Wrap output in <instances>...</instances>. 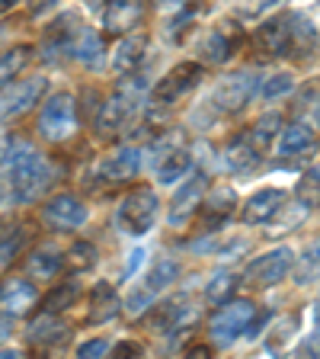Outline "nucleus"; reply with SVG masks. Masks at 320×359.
<instances>
[{
    "mask_svg": "<svg viewBox=\"0 0 320 359\" xmlns=\"http://www.w3.org/2000/svg\"><path fill=\"white\" fill-rule=\"evenodd\" d=\"M52 161L39 154L36 148H29V144H20L0 164V202H13V205L36 202L45 189L52 187Z\"/></svg>",
    "mask_w": 320,
    "mask_h": 359,
    "instance_id": "1",
    "label": "nucleus"
},
{
    "mask_svg": "<svg viewBox=\"0 0 320 359\" xmlns=\"http://www.w3.org/2000/svg\"><path fill=\"white\" fill-rule=\"evenodd\" d=\"M157 193L151 187H134L125 193V199L119 202L116 209V228L128 238H141V234L151 231V224L157 222Z\"/></svg>",
    "mask_w": 320,
    "mask_h": 359,
    "instance_id": "2",
    "label": "nucleus"
},
{
    "mask_svg": "<svg viewBox=\"0 0 320 359\" xmlns=\"http://www.w3.org/2000/svg\"><path fill=\"white\" fill-rule=\"evenodd\" d=\"M77 132V100L71 93H52L39 112V135L45 142H67Z\"/></svg>",
    "mask_w": 320,
    "mask_h": 359,
    "instance_id": "3",
    "label": "nucleus"
},
{
    "mask_svg": "<svg viewBox=\"0 0 320 359\" xmlns=\"http://www.w3.org/2000/svg\"><path fill=\"white\" fill-rule=\"evenodd\" d=\"M176 276H179V263H176V260H170V257L157 260L154 266L148 269V276L138 279V285L128 292L125 308H128L132 314L148 311V308L154 305V302L167 292V285H173V279H176Z\"/></svg>",
    "mask_w": 320,
    "mask_h": 359,
    "instance_id": "4",
    "label": "nucleus"
},
{
    "mask_svg": "<svg viewBox=\"0 0 320 359\" xmlns=\"http://www.w3.org/2000/svg\"><path fill=\"white\" fill-rule=\"evenodd\" d=\"M256 90H260V77H256L253 71H237V74L224 77V81L218 83L205 106L211 109V116H231V112L244 109V106L253 100Z\"/></svg>",
    "mask_w": 320,
    "mask_h": 359,
    "instance_id": "5",
    "label": "nucleus"
},
{
    "mask_svg": "<svg viewBox=\"0 0 320 359\" xmlns=\"http://www.w3.org/2000/svg\"><path fill=\"white\" fill-rule=\"evenodd\" d=\"M253 318H256V305L250 299H234V302H228V305H221L211 314V324H209L215 346L228 350L237 337H244L246 324L253 321Z\"/></svg>",
    "mask_w": 320,
    "mask_h": 359,
    "instance_id": "6",
    "label": "nucleus"
},
{
    "mask_svg": "<svg viewBox=\"0 0 320 359\" xmlns=\"http://www.w3.org/2000/svg\"><path fill=\"white\" fill-rule=\"evenodd\" d=\"M202 81H205V67L202 65H195V61L176 65L170 74L154 87V93H151V109H167V106L179 103V100L189 97Z\"/></svg>",
    "mask_w": 320,
    "mask_h": 359,
    "instance_id": "7",
    "label": "nucleus"
},
{
    "mask_svg": "<svg viewBox=\"0 0 320 359\" xmlns=\"http://www.w3.org/2000/svg\"><path fill=\"white\" fill-rule=\"evenodd\" d=\"M291 22H295L291 10H282V13L269 16L266 22H260V29H253L256 55H263V58H288Z\"/></svg>",
    "mask_w": 320,
    "mask_h": 359,
    "instance_id": "8",
    "label": "nucleus"
},
{
    "mask_svg": "<svg viewBox=\"0 0 320 359\" xmlns=\"http://www.w3.org/2000/svg\"><path fill=\"white\" fill-rule=\"evenodd\" d=\"M291 263H295V250L291 247H276V250L250 260V266L244 269V279L250 285H256V289H269V285H279L288 276Z\"/></svg>",
    "mask_w": 320,
    "mask_h": 359,
    "instance_id": "9",
    "label": "nucleus"
},
{
    "mask_svg": "<svg viewBox=\"0 0 320 359\" xmlns=\"http://www.w3.org/2000/svg\"><path fill=\"white\" fill-rule=\"evenodd\" d=\"M141 90H144V83H122L119 93H112V97L106 100V106L99 109V116H97L99 135L119 132V128L132 119L134 109H138V100H141Z\"/></svg>",
    "mask_w": 320,
    "mask_h": 359,
    "instance_id": "10",
    "label": "nucleus"
},
{
    "mask_svg": "<svg viewBox=\"0 0 320 359\" xmlns=\"http://www.w3.org/2000/svg\"><path fill=\"white\" fill-rule=\"evenodd\" d=\"M48 81L45 77H29V81H16L0 93V122H16L22 119L39 100L45 97Z\"/></svg>",
    "mask_w": 320,
    "mask_h": 359,
    "instance_id": "11",
    "label": "nucleus"
},
{
    "mask_svg": "<svg viewBox=\"0 0 320 359\" xmlns=\"http://www.w3.org/2000/svg\"><path fill=\"white\" fill-rule=\"evenodd\" d=\"M138 170H141V151L125 144V148L99 157L97 167H93V177H97L99 183H125V180H132Z\"/></svg>",
    "mask_w": 320,
    "mask_h": 359,
    "instance_id": "12",
    "label": "nucleus"
},
{
    "mask_svg": "<svg viewBox=\"0 0 320 359\" xmlns=\"http://www.w3.org/2000/svg\"><path fill=\"white\" fill-rule=\"evenodd\" d=\"M87 215H90L87 205L71 193H61V196H55V199H48L42 209L45 224L55 228V231H74V228H81V224L87 222Z\"/></svg>",
    "mask_w": 320,
    "mask_h": 359,
    "instance_id": "13",
    "label": "nucleus"
},
{
    "mask_svg": "<svg viewBox=\"0 0 320 359\" xmlns=\"http://www.w3.org/2000/svg\"><path fill=\"white\" fill-rule=\"evenodd\" d=\"M205 189H209V180H205V173H195L193 180H186V183L176 189V196L170 199V212H167L170 224H183L186 218H193V212L202 205V196H205Z\"/></svg>",
    "mask_w": 320,
    "mask_h": 359,
    "instance_id": "14",
    "label": "nucleus"
},
{
    "mask_svg": "<svg viewBox=\"0 0 320 359\" xmlns=\"http://www.w3.org/2000/svg\"><path fill=\"white\" fill-rule=\"evenodd\" d=\"M317 151V135L305 126V122H291L279 132V157H295V161H311Z\"/></svg>",
    "mask_w": 320,
    "mask_h": 359,
    "instance_id": "15",
    "label": "nucleus"
},
{
    "mask_svg": "<svg viewBox=\"0 0 320 359\" xmlns=\"http://www.w3.org/2000/svg\"><path fill=\"white\" fill-rule=\"evenodd\" d=\"M285 189H260V193H253L250 199L244 202V209H240V218H244L246 224H269L272 218H276V212L285 205Z\"/></svg>",
    "mask_w": 320,
    "mask_h": 359,
    "instance_id": "16",
    "label": "nucleus"
},
{
    "mask_svg": "<svg viewBox=\"0 0 320 359\" xmlns=\"http://www.w3.org/2000/svg\"><path fill=\"white\" fill-rule=\"evenodd\" d=\"M237 45H240V32H234L231 26H221V29L215 26V29L205 32V39L199 45V55L205 61H211V65H224V61L234 58Z\"/></svg>",
    "mask_w": 320,
    "mask_h": 359,
    "instance_id": "17",
    "label": "nucleus"
},
{
    "mask_svg": "<svg viewBox=\"0 0 320 359\" xmlns=\"http://www.w3.org/2000/svg\"><path fill=\"white\" fill-rule=\"evenodd\" d=\"M36 302H39V289L32 283H26V279H10V283L0 285V311L10 314V318L32 311Z\"/></svg>",
    "mask_w": 320,
    "mask_h": 359,
    "instance_id": "18",
    "label": "nucleus"
},
{
    "mask_svg": "<svg viewBox=\"0 0 320 359\" xmlns=\"http://www.w3.org/2000/svg\"><path fill=\"white\" fill-rule=\"evenodd\" d=\"M144 16V7L134 0H119V4H106L103 10V26L112 36H128L132 29H138V22Z\"/></svg>",
    "mask_w": 320,
    "mask_h": 359,
    "instance_id": "19",
    "label": "nucleus"
},
{
    "mask_svg": "<svg viewBox=\"0 0 320 359\" xmlns=\"http://www.w3.org/2000/svg\"><path fill=\"white\" fill-rule=\"evenodd\" d=\"M202 218H205V234L209 238H215L218 228H221L228 218H231V209H237V193H234L231 187H218L215 193H211V199L205 202V205H199Z\"/></svg>",
    "mask_w": 320,
    "mask_h": 359,
    "instance_id": "20",
    "label": "nucleus"
},
{
    "mask_svg": "<svg viewBox=\"0 0 320 359\" xmlns=\"http://www.w3.org/2000/svg\"><path fill=\"white\" fill-rule=\"evenodd\" d=\"M144 48H148V39L144 36H125L116 45V52H112V71L119 77L134 74L144 61Z\"/></svg>",
    "mask_w": 320,
    "mask_h": 359,
    "instance_id": "21",
    "label": "nucleus"
},
{
    "mask_svg": "<svg viewBox=\"0 0 320 359\" xmlns=\"http://www.w3.org/2000/svg\"><path fill=\"white\" fill-rule=\"evenodd\" d=\"M122 302H119V292L112 289L109 283H97L93 285V292H90V314L87 321L90 324H106L112 321L116 314H119Z\"/></svg>",
    "mask_w": 320,
    "mask_h": 359,
    "instance_id": "22",
    "label": "nucleus"
},
{
    "mask_svg": "<svg viewBox=\"0 0 320 359\" xmlns=\"http://www.w3.org/2000/svg\"><path fill=\"white\" fill-rule=\"evenodd\" d=\"M320 45V32L305 13H295L291 22V45H288V58H311Z\"/></svg>",
    "mask_w": 320,
    "mask_h": 359,
    "instance_id": "23",
    "label": "nucleus"
},
{
    "mask_svg": "<svg viewBox=\"0 0 320 359\" xmlns=\"http://www.w3.org/2000/svg\"><path fill=\"white\" fill-rule=\"evenodd\" d=\"M71 55H77V61H81V65L99 71V67H103V55H106L99 32L90 29V26H83V29L77 32V39H74V48H71Z\"/></svg>",
    "mask_w": 320,
    "mask_h": 359,
    "instance_id": "24",
    "label": "nucleus"
},
{
    "mask_svg": "<svg viewBox=\"0 0 320 359\" xmlns=\"http://www.w3.org/2000/svg\"><path fill=\"white\" fill-rule=\"evenodd\" d=\"M263 164V157L250 148L246 135H237L228 148H224V167H231L234 173H253Z\"/></svg>",
    "mask_w": 320,
    "mask_h": 359,
    "instance_id": "25",
    "label": "nucleus"
},
{
    "mask_svg": "<svg viewBox=\"0 0 320 359\" xmlns=\"http://www.w3.org/2000/svg\"><path fill=\"white\" fill-rule=\"evenodd\" d=\"M279 126H282V116H279V112H269V116L256 119L253 126L244 132L246 142H250V148H253L260 157H266V151H269V144H272V138L279 135Z\"/></svg>",
    "mask_w": 320,
    "mask_h": 359,
    "instance_id": "26",
    "label": "nucleus"
},
{
    "mask_svg": "<svg viewBox=\"0 0 320 359\" xmlns=\"http://www.w3.org/2000/svg\"><path fill=\"white\" fill-rule=\"evenodd\" d=\"M61 266H64V250H58V247H52V244L39 247L36 254L29 257V263H26L32 279H48V276H55Z\"/></svg>",
    "mask_w": 320,
    "mask_h": 359,
    "instance_id": "27",
    "label": "nucleus"
},
{
    "mask_svg": "<svg viewBox=\"0 0 320 359\" xmlns=\"http://www.w3.org/2000/svg\"><path fill=\"white\" fill-rule=\"evenodd\" d=\"M77 295H81V283H77V279H64V283H58L42 299V314H52V318H55L58 311H64V308L74 305Z\"/></svg>",
    "mask_w": 320,
    "mask_h": 359,
    "instance_id": "28",
    "label": "nucleus"
},
{
    "mask_svg": "<svg viewBox=\"0 0 320 359\" xmlns=\"http://www.w3.org/2000/svg\"><path fill=\"white\" fill-rule=\"evenodd\" d=\"M320 279V238L311 241V244L301 250V257L295 260V283L298 285H307Z\"/></svg>",
    "mask_w": 320,
    "mask_h": 359,
    "instance_id": "29",
    "label": "nucleus"
},
{
    "mask_svg": "<svg viewBox=\"0 0 320 359\" xmlns=\"http://www.w3.org/2000/svg\"><path fill=\"white\" fill-rule=\"evenodd\" d=\"M29 58H32L29 45H20V48H10L7 55H0V87H10L13 77L29 65Z\"/></svg>",
    "mask_w": 320,
    "mask_h": 359,
    "instance_id": "30",
    "label": "nucleus"
},
{
    "mask_svg": "<svg viewBox=\"0 0 320 359\" xmlns=\"http://www.w3.org/2000/svg\"><path fill=\"white\" fill-rule=\"evenodd\" d=\"M189 170H193V154H189V151H170L164 164L157 167V180H160V183H176V180L186 177Z\"/></svg>",
    "mask_w": 320,
    "mask_h": 359,
    "instance_id": "31",
    "label": "nucleus"
},
{
    "mask_svg": "<svg viewBox=\"0 0 320 359\" xmlns=\"http://www.w3.org/2000/svg\"><path fill=\"white\" fill-rule=\"evenodd\" d=\"M237 283H240L237 273H218L209 283V289H205V299H209L211 305H228V302H234Z\"/></svg>",
    "mask_w": 320,
    "mask_h": 359,
    "instance_id": "32",
    "label": "nucleus"
},
{
    "mask_svg": "<svg viewBox=\"0 0 320 359\" xmlns=\"http://www.w3.org/2000/svg\"><path fill=\"white\" fill-rule=\"evenodd\" d=\"M298 205L301 209H307V212H314V209H320V167H311V170L301 177V183H298Z\"/></svg>",
    "mask_w": 320,
    "mask_h": 359,
    "instance_id": "33",
    "label": "nucleus"
},
{
    "mask_svg": "<svg viewBox=\"0 0 320 359\" xmlns=\"http://www.w3.org/2000/svg\"><path fill=\"white\" fill-rule=\"evenodd\" d=\"M301 318L298 314H285V318H279L276 324H272V337H269V344H272V353H282L285 346L291 344V334L298 330Z\"/></svg>",
    "mask_w": 320,
    "mask_h": 359,
    "instance_id": "34",
    "label": "nucleus"
},
{
    "mask_svg": "<svg viewBox=\"0 0 320 359\" xmlns=\"http://www.w3.org/2000/svg\"><path fill=\"white\" fill-rule=\"evenodd\" d=\"M64 263L71 269H90L97 263V247L90 244V241H77V244L64 254Z\"/></svg>",
    "mask_w": 320,
    "mask_h": 359,
    "instance_id": "35",
    "label": "nucleus"
},
{
    "mask_svg": "<svg viewBox=\"0 0 320 359\" xmlns=\"http://www.w3.org/2000/svg\"><path fill=\"white\" fill-rule=\"evenodd\" d=\"M305 218H307V212H305V209H301V212H291L288 205H282V209L276 212V218L269 222V231H272V238H279V234H285L288 228H298V224L305 222Z\"/></svg>",
    "mask_w": 320,
    "mask_h": 359,
    "instance_id": "36",
    "label": "nucleus"
},
{
    "mask_svg": "<svg viewBox=\"0 0 320 359\" xmlns=\"http://www.w3.org/2000/svg\"><path fill=\"white\" fill-rule=\"evenodd\" d=\"M288 90H295V74H288V71H282V74H272V77H266V83H260V93L266 100L282 97V93H288Z\"/></svg>",
    "mask_w": 320,
    "mask_h": 359,
    "instance_id": "37",
    "label": "nucleus"
},
{
    "mask_svg": "<svg viewBox=\"0 0 320 359\" xmlns=\"http://www.w3.org/2000/svg\"><path fill=\"white\" fill-rule=\"evenodd\" d=\"M22 241H26V234H7V238H0V273L13 263V257L20 254Z\"/></svg>",
    "mask_w": 320,
    "mask_h": 359,
    "instance_id": "38",
    "label": "nucleus"
},
{
    "mask_svg": "<svg viewBox=\"0 0 320 359\" xmlns=\"http://www.w3.org/2000/svg\"><path fill=\"white\" fill-rule=\"evenodd\" d=\"M295 359H320V311H317V330H314V334H307L305 340L298 344Z\"/></svg>",
    "mask_w": 320,
    "mask_h": 359,
    "instance_id": "39",
    "label": "nucleus"
},
{
    "mask_svg": "<svg viewBox=\"0 0 320 359\" xmlns=\"http://www.w3.org/2000/svg\"><path fill=\"white\" fill-rule=\"evenodd\" d=\"M144 346L141 340H119L116 346H109V359H141Z\"/></svg>",
    "mask_w": 320,
    "mask_h": 359,
    "instance_id": "40",
    "label": "nucleus"
},
{
    "mask_svg": "<svg viewBox=\"0 0 320 359\" xmlns=\"http://www.w3.org/2000/svg\"><path fill=\"white\" fill-rule=\"evenodd\" d=\"M106 353H109L106 340H87V344L77 346V359H103Z\"/></svg>",
    "mask_w": 320,
    "mask_h": 359,
    "instance_id": "41",
    "label": "nucleus"
},
{
    "mask_svg": "<svg viewBox=\"0 0 320 359\" xmlns=\"http://www.w3.org/2000/svg\"><path fill=\"white\" fill-rule=\"evenodd\" d=\"M266 324H269V314H260V311H256V318L246 324V330H244V340H256V337H260V330L266 327Z\"/></svg>",
    "mask_w": 320,
    "mask_h": 359,
    "instance_id": "42",
    "label": "nucleus"
},
{
    "mask_svg": "<svg viewBox=\"0 0 320 359\" xmlns=\"http://www.w3.org/2000/svg\"><path fill=\"white\" fill-rule=\"evenodd\" d=\"M183 359H211V346L195 344V346H189V350L183 353Z\"/></svg>",
    "mask_w": 320,
    "mask_h": 359,
    "instance_id": "43",
    "label": "nucleus"
},
{
    "mask_svg": "<svg viewBox=\"0 0 320 359\" xmlns=\"http://www.w3.org/2000/svg\"><path fill=\"white\" fill-rule=\"evenodd\" d=\"M10 334H13V318L0 311V346L7 344V337H10Z\"/></svg>",
    "mask_w": 320,
    "mask_h": 359,
    "instance_id": "44",
    "label": "nucleus"
},
{
    "mask_svg": "<svg viewBox=\"0 0 320 359\" xmlns=\"http://www.w3.org/2000/svg\"><path fill=\"white\" fill-rule=\"evenodd\" d=\"M0 359H26L22 350H0Z\"/></svg>",
    "mask_w": 320,
    "mask_h": 359,
    "instance_id": "45",
    "label": "nucleus"
},
{
    "mask_svg": "<svg viewBox=\"0 0 320 359\" xmlns=\"http://www.w3.org/2000/svg\"><path fill=\"white\" fill-rule=\"evenodd\" d=\"M314 122H317V128H320V100L314 103Z\"/></svg>",
    "mask_w": 320,
    "mask_h": 359,
    "instance_id": "46",
    "label": "nucleus"
}]
</instances>
